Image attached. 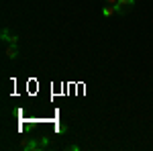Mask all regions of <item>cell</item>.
Here are the masks:
<instances>
[{
  "label": "cell",
  "instance_id": "3",
  "mask_svg": "<svg viewBox=\"0 0 153 151\" xmlns=\"http://www.w3.org/2000/svg\"><path fill=\"white\" fill-rule=\"evenodd\" d=\"M2 41H4L6 45H16V43H19V37L10 35V33H8V29L4 27V29H2Z\"/></svg>",
  "mask_w": 153,
  "mask_h": 151
},
{
  "label": "cell",
  "instance_id": "4",
  "mask_svg": "<svg viewBox=\"0 0 153 151\" xmlns=\"http://www.w3.org/2000/svg\"><path fill=\"white\" fill-rule=\"evenodd\" d=\"M6 55H8L10 59H16V57H19V51H16V45H8V47H6Z\"/></svg>",
  "mask_w": 153,
  "mask_h": 151
},
{
  "label": "cell",
  "instance_id": "6",
  "mask_svg": "<svg viewBox=\"0 0 153 151\" xmlns=\"http://www.w3.org/2000/svg\"><path fill=\"white\" fill-rule=\"evenodd\" d=\"M106 2H108V4H117V0H106Z\"/></svg>",
  "mask_w": 153,
  "mask_h": 151
},
{
  "label": "cell",
  "instance_id": "5",
  "mask_svg": "<svg viewBox=\"0 0 153 151\" xmlns=\"http://www.w3.org/2000/svg\"><path fill=\"white\" fill-rule=\"evenodd\" d=\"M114 12H117V8H114V4H108V6H106L104 10H102V14H104L106 19H108V16H112Z\"/></svg>",
  "mask_w": 153,
  "mask_h": 151
},
{
  "label": "cell",
  "instance_id": "2",
  "mask_svg": "<svg viewBox=\"0 0 153 151\" xmlns=\"http://www.w3.org/2000/svg\"><path fill=\"white\" fill-rule=\"evenodd\" d=\"M133 4H135V0H117L114 8H117L118 14H125V12H129L133 8Z\"/></svg>",
  "mask_w": 153,
  "mask_h": 151
},
{
  "label": "cell",
  "instance_id": "1",
  "mask_svg": "<svg viewBox=\"0 0 153 151\" xmlns=\"http://www.w3.org/2000/svg\"><path fill=\"white\" fill-rule=\"evenodd\" d=\"M49 145V141L45 139V137H41L39 141H35V139H25L23 143H21V147H23L25 151H39V149H45Z\"/></svg>",
  "mask_w": 153,
  "mask_h": 151
}]
</instances>
